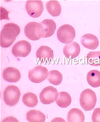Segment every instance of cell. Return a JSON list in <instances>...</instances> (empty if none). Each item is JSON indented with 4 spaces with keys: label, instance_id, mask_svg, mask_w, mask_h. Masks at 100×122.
Masks as SVG:
<instances>
[{
    "label": "cell",
    "instance_id": "6da1fadb",
    "mask_svg": "<svg viewBox=\"0 0 100 122\" xmlns=\"http://www.w3.org/2000/svg\"><path fill=\"white\" fill-rule=\"evenodd\" d=\"M20 32L21 29L18 25L13 23L5 24L0 32V46L4 48L10 47Z\"/></svg>",
    "mask_w": 100,
    "mask_h": 122
},
{
    "label": "cell",
    "instance_id": "7a4b0ae2",
    "mask_svg": "<svg viewBox=\"0 0 100 122\" xmlns=\"http://www.w3.org/2000/svg\"><path fill=\"white\" fill-rule=\"evenodd\" d=\"M79 102L84 111H91L94 108L97 102L95 93L90 89H84L80 94Z\"/></svg>",
    "mask_w": 100,
    "mask_h": 122
},
{
    "label": "cell",
    "instance_id": "3957f363",
    "mask_svg": "<svg viewBox=\"0 0 100 122\" xmlns=\"http://www.w3.org/2000/svg\"><path fill=\"white\" fill-rule=\"evenodd\" d=\"M26 36L30 40L37 41L43 37L44 35L43 27L41 23L31 22L26 25L24 29Z\"/></svg>",
    "mask_w": 100,
    "mask_h": 122
},
{
    "label": "cell",
    "instance_id": "277c9868",
    "mask_svg": "<svg viewBox=\"0 0 100 122\" xmlns=\"http://www.w3.org/2000/svg\"><path fill=\"white\" fill-rule=\"evenodd\" d=\"M74 28L69 25H64L60 26L57 30V37L61 43L69 44L73 42L75 37Z\"/></svg>",
    "mask_w": 100,
    "mask_h": 122
},
{
    "label": "cell",
    "instance_id": "5b68a950",
    "mask_svg": "<svg viewBox=\"0 0 100 122\" xmlns=\"http://www.w3.org/2000/svg\"><path fill=\"white\" fill-rule=\"evenodd\" d=\"M21 93L17 86L11 85L7 86L3 92V100L7 105L14 106L18 102Z\"/></svg>",
    "mask_w": 100,
    "mask_h": 122
},
{
    "label": "cell",
    "instance_id": "8992f818",
    "mask_svg": "<svg viewBox=\"0 0 100 122\" xmlns=\"http://www.w3.org/2000/svg\"><path fill=\"white\" fill-rule=\"evenodd\" d=\"M49 72L47 68L37 66L28 72V77L31 81L35 83L42 82L47 79Z\"/></svg>",
    "mask_w": 100,
    "mask_h": 122
},
{
    "label": "cell",
    "instance_id": "52a82bcc",
    "mask_svg": "<svg viewBox=\"0 0 100 122\" xmlns=\"http://www.w3.org/2000/svg\"><path fill=\"white\" fill-rule=\"evenodd\" d=\"M59 93L57 89L51 86H47L42 90L39 94L41 102L44 105H49L56 101Z\"/></svg>",
    "mask_w": 100,
    "mask_h": 122
},
{
    "label": "cell",
    "instance_id": "ba28073f",
    "mask_svg": "<svg viewBox=\"0 0 100 122\" xmlns=\"http://www.w3.org/2000/svg\"><path fill=\"white\" fill-rule=\"evenodd\" d=\"M32 51V46L26 41H21L15 44L12 49V54L15 57H26Z\"/></svg>",
    "mask_w": 100,
    "mask_h": 122
},
{
    "label": "cell",
    "instance_id": "9c48e42d",
    "mask_svg": "<svg viewBox=\"0 0 100 122\" xmlns=\"http://www.w3.org/2000/svg\"><path fill=\"white\" fill-rule=\"evenodd\" d=\"M26 9L31 17L37 18L41 15L43 11V2L41 0H30L26 2Z\"/></svg>",
    "mask_w": 100,
    "mask_h": 122
},
{
    "label": "cell",
    "instance_id": "30bf717a",
    "mask_svg": "<svg viewBox=\"0 0 100 122\" xmlns=\"http://www.w3.org/2000/svg\"><path fill=\"white\" fill-rule=\"evenodd\" d=\"M80 41L83 47L91 50H95L99 44L98 37L90 34H87L83 35L81 37Z\"/></svg>",
    "mask_w": 100,
    "mask_h": 122
},
{
    "label": "cell",
    "instance_id": "8fae6325",
    "mask_svg": "<svg viewBox=\"0 0 100 122\" xmlns=\"http://www.w3.org/2000/svg\"><path fill=\"white\" fill-rule=\"evenodd\" d=\"M3 77L5 81L10 82L18 81L21 78V75L20 71L16 68L9 67L3 71Z\"/></svg>",
    "mask_w": 100,
    "mask_h": 122
},
{
    "label": "cell",
    "instance_id": "7c38bea8",
    "mask_svg": "<svg viewBox=\"0 0 100 122\" xmlns=\"http://www.w3.org/2000/svg\"><path fill=\"white\" fill-rule=\"evenodd\" d=\"M80 52L79 45L75 41L66 44L63 50L64 55L67 59L70 57L72 59L76 58L79 55Z\"/></svg>",
    "mask_w": 100,
    "mask_h": 122
},
{
    "label": "cell",
    "instance_id": "4fadbf2b",
    "mask_svg": "<svg viewBox=\"0 0 100 122\" xmlns=\"http://www.w3.org/2000/svg\"><path fill=\"white\" fill-rule=\"evenodd\" d=\"M36 56L40 62L44 63L53 58V52L51 48L47 46H41L36 52Z\"/></svg>",
    "mask_w": 100,
    "mask_h": 122
},
{
    "label": "cell",
    "instance_id": "5bb4252c",
    "mask_svg": "<svg viewBox=\"0 0 100 122\" xmlns=\"http://www.w3.org/2000/svg\"><path fill=\"white\" fill-rule=\"evenodd\" d=\"M44 28V35L43 38L50 37L54 34L57 25L52 19H46L40 23Z\"/></svg>",
    "mask_w": 100,
    "mask_h": 122
},
{
    "label": "cell",
    "instance_id": "9a60e30c",
    "mask_svg": "<svg viewBox=\"0 0 100 122\" xmlns=\"http://www.w3.org/2000/svg\"><path fill=\"white\" fill-rule=\"evenodd\" d=\"M67 119V121L69 122H84L85 116L80 109L73 108L68 112Z\"/></svg>",
    "mask_w": 100,
    "mask_h": 122
},
{
    "label": "cell",
    "instance_id": "2e32d148",
    "mask_svg": "<svg viewBox=\"0 0 100 122\" xmlns=\"http://www.w3.org/2000/svg\"><path fill=\"white\" fill-rule=\"evenodd\" d=\"M87 81L89 86L96 88L100 86V72L97 70L90 71L87 75Z\"/></svg>",
    "mask_w": 100,
    "mask_h": 122
},
{
    "label": "cell",
    "instance_id": "e0dca14e",
    "mask_svg": "<svg viewBox=\"0 0 100 122\" xmlns=\"http://www.w3.org/2000/svg\"><path fill=\"white\" fill-rule=\"evenodd\" d=\"M46 7L48 13L53 17L60 15L62 7L60 3L57 0H50L46 4Z\"/></svg>",
    "mask_w": 100,
    "mask_h": 122
},
{
    "label": "cell",
    "instance_id": "ac0fdd59",
    "mask_svg": "<svg viewBox=\"0 0 100 122\" xmlns=\"http://www.w3.org/2000/svg\"><path fill=\"white\" fill-rule=\"evenodd\" d=\"M72 99L70 94L63 91L59 93L56 103L60 108H66L70 105Z\"/></svg>",
    "mask_w": 100,
    "mask_h": 122
},
{
    "label": "cell",
    "instance_id": "d6986e66",
    "mask_svg": "<svg viewBox=\"0 0 100 122\" xmlns=\"http://www.w3.org/2000/svg\"><path fill=\"white\" fill-rule=\"evenodd\" d=\"M26 119L30 122H44L46 120V116L40 111L31 110L27 112Z\"/></svg>",
    "mask_w": 100,
    "mask_h": 122
},
{
    "label": "cell",
    "instance_id": "ffe728a7",
    "mask_svg": "<svg viewBox=\"0 0 100 122\" xmlns=\"http://www.w3.org/2000/svg\"><path fill=\"white\" fill-rule=\"evenodd\" d=\"M22 102L28 107L33 108L37 105L38 101L37 95L32 93L28 92L23 96Z\"/></svg>",
    "mask_w": 100,
    "mask_h": 122
},
{
    "label": "cell",
    "instance_id": "44dd1931",
    "mask_svg": "<svg viewBox=\"0 0 100 122\" xmlns=\"http://www.w3.org/2000/svg\"><path fill=\"white\" fill-rule=\"evenodd\" d=\"M47 80L53 85L58 86L62 82L63 76L59 71L56 70H53L49 72Z\"/></svg>",
    "mask_w": 100,
    "mask_h": 122
},
{
    "label": "cell",
    "instance_id": "7402d4cb",
    "mask_svg": "<svg viewBox=\"0 0 100 122\" xmlns=\"http://www.w3.org/2000/svg\"><path fill=\"white\" fill-rule=\"evenodd\" d=\"M87 63L93 66H100V51H91L87 54Z\"/></svg>",
    "mask_w": 100,
    "mask_h": 122
},
{
    "label": "cell",
    "instance_id": "603a6c76",
    "mask_svg": "<svg viewBox=\"0 0 100 122\" xmlns=\"http://www.w3.org/2000/svg\"><path fill=\"white\" fill-rule=\"evenodd\" d=\"M92 120L93 122H100V108L94 109L92 115Z\"/></svg>",
    "mask_w": 100,
    "mask_h": 122
},
{
    "label": "cell",
    "instance_id": "cb8c5ba5",
    "mask_svg": "<svg viewBox=\"0 0 100 122\" xmlns=\"http://www.w3.org/2000/svg\"><path fill=\"white\" fill-rule=\"evenodd\" d=\"M9 12V11H7L4 8L0 7V20L4 19L10 20L8 16V14Z\"/></svg>",
    "mask_w": 100,
    "mask_h": 122
},
{
    "label": "cell",
    "instance_id": "d4e9b609",
    "mask_svg": "<svg viewBox=\"0 0 100 122\" xmlns=\"http://www.w3.org/2000/svg\"></svg>",
    "mask_w": 100,
    "mask_h": 122
}]
</instances>
